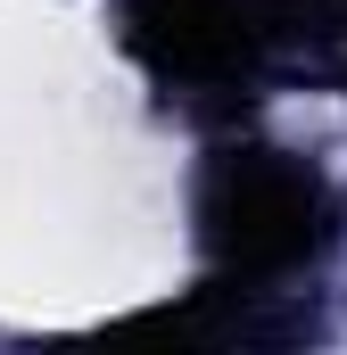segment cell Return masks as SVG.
Here are the masks:
<instances>
[{
	"mask_svg": "<svg viewBox=\"0 0 347 355\" xmlns=\"http://www.w3.org/2000/svg\"><path fill=\"white\" fill-rule=\"evenodd\" d=\"M198 232H207V257L240 281L289 272L323 240V190L281 149H223L198 190Z\"/></svg>",
	"mask_w": 347,
	"mask_h": 355,
	"instance_id": "1",
	"label": "cell"
},
{
	"mask_svg": "<svg viewBox=\"0 0 347 355\" xmlns=\"http://www.w3.org/2000/svg\"><path fill=\"white\" fill-rule=\"evenodd\" d=\"M124 25L166 83H215L248 58V0H133Z\"/></svg>",
	"mask_w": 347,
	"mask_h": 355,
	"instance_id": "2",
	"label": "cell"
}]
</instances>
